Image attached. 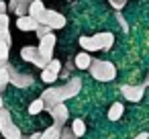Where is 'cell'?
<instances>
[{
  "label": "cell",
  "mask_w": 149,
  "mask_h": 139,
  "mask_svg": "<svg viewBox=\"0 0 149 139\" xmlns=\"http://www.w3.org/2000/svg\"><path fill=\"white\" fill-rule=\"evenodd\" d=\"M80 90H82V78H80V76H72V78L65 80L61 86H51V88H47V90L41 94V98H43V102H45V110H49L51 106H55V104H59V102H65V100L78 96Z\"/></svg>",
  "instance_id": "6da1fadb"
},
{
  "label": "cell",
  "mask_w": 149,
  "mask_h": 139,
  "mask_svg": "<svg viewBox=\"0 0 149 139\" xmlns=\"http://www.w3.org/2000/svg\"><path fill=\"white\" fill-rule=\"evenodd\" d=\"M78 45L92 53V51H110V47L114 45V35L110 31H100V33H94V35H82L78 39Z\"/></svg>",
  "instance_id": "7a4b0ae2"
},
{
  "label": "cell",
  "mask_w": 149,
  "mask_h": 139,
  "mask_svg": "<svg viewBox=\"0 0 149 139\" xmlns=\"http://www.w3.org/2000/svg\"><path fill=\"white\" fill-rule=\"evenodd\" d=\"M88 72L98 82H112L116 78V66L108 59H94Z\"/></svg>",
  "instance_id": "3957f363"
},
{
  "label": "cell",
  "mask_w": 149,
  "mask_h": 139,
  "mask_svg": "<svg viewBox=\"0 0 149 139\" xmlns=\"http://www.w3.org/2000/svg\"><path fill=\"white\" fill-rule=\"evenodd\" d=\"M0 135L4 139H23L21 129L13 121V115L6 108H0Z\"/></svg>",
  "instance_id": "277c9868"
},
{
  "label": "cell",
  "mask_w": 149,
  "mask_h": 139,
  "mask_svg": "<svg viewBox=\"0 0 149 139\" xmlns=\"http://www.w3.org/2000/svg\"><path fill=\"white\" fill-rule=\"evenodd\" d=\"M39 23H43V25H47L51 31H59V29H63L65 27V17L61 15V13H57V10H45L43 15H41V19H39Z\"/></svg>",
  "instance_id": "5b68a950"
},
{
  "label": "cell",
  "mask_w": 149,
  "mask_h": 139,
  "mask_svg": "<svg viewBox=\"0 0 149 139\" xmlns=\"http://www.w3.org/2000/svg\"><path fill=\"white\" fill-rule=\"evenodd\" d=\"M21 57H23V61L33 64V66H37L39 70H43V68L47 66V61H45L43 55L39 53V47H33V45H25V47L21 49Z\"/></svg>",
  "instance_id": "8992f818"
},
{
  "label": "cell",
  "mask_w": 149,
  "mask_h": 139,
  "mask_svg": "<svg viewBox=\"0 0 149 139\" xmlns=\"http://www.w3.org/2000/svg\"><path fill=\"white\" fill-rule=\"evenodd\" d=\"M55 43H57V37H55L53 33H49V35H45V37H41V39H39V53L43 55V59H45L47 64L53 59Z\"/></svg>",
  "instance_id": "52a82bcc"
},
{
  "label": "cell",
  "mask_w": 149,
  "mask_h": 139,
  "mask_svg": "<svg viewBox=\"0 0 149 139\" xmlns=\"http://www.w3.org/2000/svg\"><path fill=\"white\" fill-rule=\"evenodd\" d=\"M59 72H61V59H51L43 70H41V80L45 84H53L57 78H59Z\"/></svg>",
  "instance_id": "ba28073f"
},
{
  "label": "cell",
  "mask_w": 149,
  "mask_h": 139,
  "mask_svg": "<svg viewBox=\"0 0 149 139\" xmlns=\"http://www.w3.org/2000/svg\"><path fill=\"white\" fill-rule=\"evenodd\" d=\"M120 94L129 100V102H139L145 94V86L143 84H123L120 86Z\"/></svg>",
  "instance_id": "9c48e42d"
},
{
  "label": "cell",
  "mask_w": 149,
  "mask_h": 139,
  "mask_svg": "<svg viewBox=\"0 0 149 139\" xmlns=\"http://www.w3.org/2000/svg\"><path fill=\"white\" fill-rule=\"evenodd\" d=\"M10 84L15 86V88H29V86H33V82H35V78L31 76V74H25V72H19V70H15L13 66H10Z\"/></svg>",
  "instance_id": "30bf717a"
},
{
  "label": "cell",
  "mask_w": 149,
  "mask_h": 139,
  "mask_svg": "<svg viewBox=\"0 0 149 139\" xmlns=\"http://www.w3.org/2000/svg\"><path fill=\"white\" fill-rule=\"evenodd\" d=\"M49 115H51V119H53V123L55 125H65L68 123V119H70V110H68V106H65V102H59V104H55V106H51L49 110H47Z\"/></svg>",
  "instance_id": "8fae6325"
},
{
  "label": "cell",
  "mask_w": 149,
  "mask_h": 139,
  "mask_svg": "<svg viewBox=\"0 0 149 139\" xmlns=\"http://www.w3.org/2000/svg\"><path fill=\"white\" fill-rule=\"evenodd\" d=\"M37 25H39L37 19H33L31 15H25V17H19V19H17V27H19L21 31H25V33H29V31L35 33Z\"/></svg>",
  "instance_id": "7c38bea8"
},
{
  "label": "cell",
  "mask_w": 149,
  "mask_h": 139,
  "mask_svg": "<svg viewBox=\"0 0 149 139\" xmlns=\"http://www.w3.org/2000/svg\"><path fill=\"white\" fill-rule=\"evenodd\" d=\"M8 25H10V21H8V15L6 13H2L0 15V41H4V43H13V39H10V31H8Z\"/></svg>",
  "instance_id": "4fadbf2b"
},
{
  "label": "cell",
  "mask_w": 149,
  "mask_h": 139,
  "mask_svg": "<svg viewBox=\"0 0 149 139\" xmlns=\"http://www.w3.org/2000/svg\"><path fill=\"white\" fill-rule=\"evenodd\" d=\"M74 61H76V68H78V70H90V66H92L94 59H92V55H90L88 51L82 49V51L74 57Z\"/></svg>",
  "instance_id": "5bb4252c"
},
{
  "label": "cell",
  "mask_w": 149,
  "mask_h": 139,
  "mask_svg": "<svg viewBox=\"0 0 149 139\" xmlns=\"http://www.w3.org/2000/svg\"><path fill=\"white\" fill-rule=\"evenodd\" d=\"M61 137V125H51V127H47L43 133H41V137L39 139H59Z\"/></svg>",
  "instance_id": "9a60e30c"
},
{
  "label": "cell",
  "mask_w": 149,
  "mask_h": 139,
  "mask_svg": "<svg viewBox=\"0 0 149 139\" xmlns=\"http://www.w3.org/2000/svg\"><path fill=\"white\" fill-rule=\"evenodd\" d=\"M47 8H45V4L41 2V0H33L31 2V8H29V15L33 17V19H37V23H39V19H41V15L45 13Z\"/></svg>",
  "instance_id": "2e32d148"
},
{
  "label": "cell",
  "mask_w": 149,
  "mask_h": 139,
  "mask_svg": "<svg viewBox=\"0 0 149 139\" xmlns=\"http://www.w3.org/2000/svg\"><path fill=\"white\" fill-rule=\"evenodd\" d=\"M123 112H125V104L123 102H112L110 108H108V119L110 121H118L123 117Z\"/></svg>",
  "instance_id": "e0dca14e"
},
{
  "label": "cell",
  "mask_w": 149,
  "mask_h": 139,
  "mask_svg": "<svg viewBox=\"0 0 149 139\" xmlns=\"http://www.w3.org/2000/svg\"><path fill=\"white\" fill-rule=\"evenodd\" d=\"M43 110H45V102H43L41 96L35 98V100L29 104V115H39V112H43Z\"/></svg>",
  "instance_id": "ac0fdd59"
},
{
  "label": "cell",
  "mask_w": 149,
  "mask_h": 139,
  "mask_svg": "<svg viewBox=\"0 0 149 139\" xmlns=\"http://www.w3.org/2000/svg\"><path fill=\"white\" fill-rule=\"evenodd\" d=\"M72 131H74L78 137H82V135L86 133V123H84L82 119H74V121H72Z\"/></svg>",
  "instance_id": "d6986e66"
},
{
  "label": "cell",
  "mask_w": 149,
  "mask_h": 139,
  "mask_svg": "<svg viewBox=\"0 0 149 139\" xmlns=\"http://www.w3.org/2000/svg\"><path fill=\"white\" fill-rule=\"evenodd\" d=\"M33 2V0H31ZM31 2L29 0H19V6H17V17H25V15H29V8H31Z\"/></svg>",
  "instance_id": "ffe728a7"
},
{
  "label": "cell",
  "mask_w": 149,
  "mask_h": 139,
  "mask_svg": "<svg viewBox=\"0 0 149 139\" xmlns=\"http://www.w3.org/2000/svg\"><path fill=\"white\" fill-rule=\"evenodd\" d=\"M114 19H116V23H118V27H120V31H129V23H127V19H125V15H123V10H114Z\"/></svg>",
  "instance_id": "44dd1931"
},
{
  "label": "cell",
  "mask_w": 149,
  "mask_h": 139,
  "mask_svg": "<svg viewBox=\"0 0 149 139\" xmlns=\"http://www.w3.org/2000/svg\"><path fill=\"white\" fill-rule=\"evenodd\" d=\"M8 53H10V45L0 41V61H8Z\"/></svg>",
  "instance_id": "7402d4cb"
},
{
  "label": "cell",
  "mask_w": 149,
  "mask_h": 139,
  "mask_svg": "<svg viewBox=\"0 0 149 139\" xmlns=\"http://www.w3.org/2000/svg\"><path fill=\"white\" fill-rule=\"evenodd\" d=\"M49 33H53V31H51L47 25H43V23H39V25H37V29H35V35H37L39 39H41V37H45V35H49Z\"/></svg>",
  "instance_id": "603a6c76"
},
{
  "label": "cell",
  "mask_w": 149,
  "mask_h": 139,
  "mask_svg": "<svg viewBox=\"0 0 149 139\" xmlns=\"http://www.w3.org/2000/svg\"><path fill=\"white\" fill-rule=\"evenodd\" d=\"M59 139H80V137L72 131V127H61V137Z\"/></svg>",
  "instance_id": "cb8c5ba5"
},
{
  "label": "cell",
  "mask_w": 149,
  "mask_h": 139,
  "mask_svg": "<svg viewBox=\"0 0 149 139\" xmlns=\"http://www.w3.org/2000/svg\"><path fill=\"white\" fill-rule=\"evenodd\" d=\"M108 2H110V6H112L114 10H123V6L127 4V2H118V0H108Z\"/></svg>",
  "instance_id": "d4e9b609"
},
{
  "label": "cell",
  "mask_w": 149,
  "mask_h": 139,
  "mask_svg": "<svg viewBox=\"0 0 149 139\" xmlns=\"http://www.w3.org/2000/svg\"><path fill=\"white\" fill-rule=\"evenodd\" d=\"M17 6H19V0H10L8 2V10L10 13H17Z\"/></svg>",
  "instance_id": "484cf974"
},
{
  "label": "cell",
  "mask_w": 149,
  "mask_h": 139,
  "mask_svg": "<svg viewBox=\"0 0 149 139\" xmlns=\"http://www.w3.org/2000/svg\"><path fill=\"white\" fill-rule=\"evenodd\" d=\"M8 10V4L4 2V0H0V15H2V13H6Z\"/></svg>",
  "instance_id": "4316f807"
},
{
  "label": "cell",
  "mask_w": 149,
  "mask_h": 139,
  "mask_svg": "<svg viewBox=\"0 0 149 139\" xmlns=\"http://www.w3.org/2000/svg\"><path fill=\"white\" fill-rule=\"evenodd\" d=\"M133 139H149V133H147V131H143V133H139V135H135Z\"/></svg>",
  "instance_id": "83f0119b"
},
{
  "label": "cell",
  "mask_w": 149,
  "mask_h": 139,
  "mask_svg": "<svg viewBox=\"0 0 149 139\" xmlns=\"http://www.w3.org/2000/svg\"><path fill=\"white\" fill-rule=\"evenodd\" d=\"M41 133H33V135H23V139H39Z\"/></svg>",
  "instance_id": "f1b7e54d"
},
{
  "label": "cell",
  "mask_w": 149,
  "mask_h": 139,
  "mask_svg": "<svg viewBox=\"0 0 149 139\" xmlns=\"http://www.w3.org/2000/svg\"><path fill=\"white\" fill-rule=\"evenodd\" d=\"M143 86H145V88H147V86H149V74H147V78H145V80H143Z\"/></svg>",
  "instance_id": "f546056e"
},
{
  "label": "cell",
  "mask_w": 149,
  "mask_h": 139,
  "mask_svg": "<svg viewBox=\"0 0 149 139\" xmlns=\"http://www.w3.org/2000/svg\"><path fill=\"white\" fill-rule=\"evenodd\" d=\"M0 108H4V100H2V94H0Z\"/></svg>",
  "instance_id": "4dcf8cb0"
},
{
  "label": "cell",
  "mask_w": 149,
  "mask_h": 139,
  "mask_svg": "<svg viewBox=\"0 0 149 139\" xmlns=\"http://www.w3.org/2000/svg\"><path fill=\"white\" fill-rule=\"evenodd\" d=\"M118 2H127V0H118Z\"/></svg>",
  "instance_id": "1f68e13d"
},
{
  "label": "cell",
  "mask_w": 149,
  "mask_h": 139,
  "mask_svg": "<svg viewBox=\"0 0 149 139\" xmlns=\"http://www.w3.org/2000/svg\"><path fill=\"white\" fill-rule=\"evenodd\" d=\"M29 2H31V0H29Z\"/></svg>",
  "instance_id": "d6a6232c"
}]
</instances>
